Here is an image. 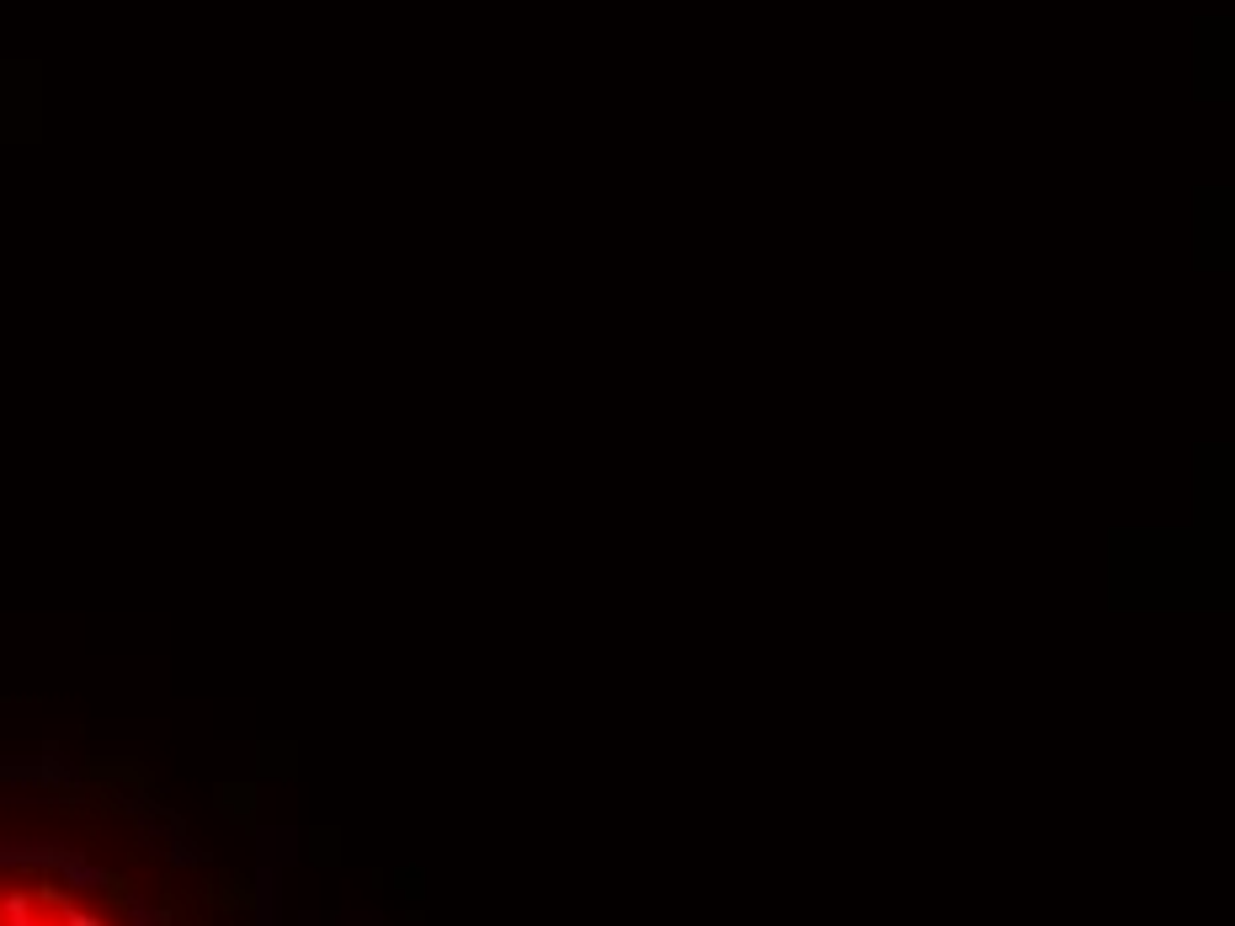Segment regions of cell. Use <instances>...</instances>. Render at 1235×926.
Listing matches in <instances>:
<instances>
[{"label":"cell","instance_id":"cell-1","mask_svg":"<svg viewBox=\"0 0 1235 926\" xmlns=\"http://www.w3.org/2000/svg\"><path fill=\"white\" fill-rule=\"evenodd\" d=\"M0 926H123L91 889L33 868H0Z\"/></svg>","mask_w":1235,"mask_h":926}]
</instances>
